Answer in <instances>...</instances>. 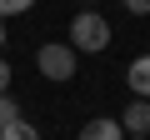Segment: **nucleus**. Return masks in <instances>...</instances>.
Returning <instances> with one entry per match:
<instances>
[{
  "mask_svg": "<svg viewBox=\"0 0 150 140\" xmlns=\"http://www.w3.org/2000/svg\"><path fill=\"white\" fill-rule=\"evenodd\" d=\"M70 45L80 50V55L105 50V45H110V20H105V15H95V10H80V15L70 20Z\"/></svg>",
  "mask_w": 150,
  "mask_h": 140,
  "instance_id": "1",
  "label": "nucleus"
},
{
  "mask_svg": "<svg viewBox=\"0 0 150 140\" xmlns=\"http://www.w3.org/2000/svg\"><path fill=\"white\" fill-rule=\"evenodd\" d=\"M75 55H80V50H75V45H40L35 50V65H40V75L45 80H75V70H80V65H75Z\"/></svg>",
  "mask_w": 150,
  "mask_h": 140,
  "instance_id": "2",
  "label": "nucleus"
},
{
  "mask_svg": "<svg viewBox=\"0 0 150 140\" xmlns=\"http://www.w3.org/2000/svg\"><path fill=\"white\" fill-rule=\"evenodd\" d=\"M125 135H150V95H135V105H125Z\"/></svg>",
  "mask_w": 150,
  "mask_h": 140,
  "instance_id": "3",
  "label": "nucleus"
},
{
  "mask_svg": "<svg viewBox=\"0 0 150 140\" xmlns=\"http://www.w3.org/2000/svg\"><path fill=\"white\" fill-rule=\"evenodd\" d=\"M125 85H130V95H150V55H135L125 65Z\"/></svg>",
  "mask_w": 150,
  "mask_h": 140,
  "instance_id": "4",
  "label": "nucleus"
},
{
  "mask_svg": "<svg viewBox=\"0 0 150 140\" xmlns=\"http://www.w3.org/2000/svg\"><path fill=\"white\" fill-rule=\"evenodd\" d=\"M80 135H85V140H120V135H125V120H85Z\"/></svg>",
  "mask_w": 150,
  "mask_h": 140,
  "instance_id": "5",
  "label": "nucleus"
},
{
  "mask_svg": "<svg viewBox=\"0 0 150 140\" xmlns=\"http://www.w3.org/2000/svg\"><path fill=\"white\" fill-rule=\"evenodd\" d=\"M0 140H35V125H30V120H20V115H15V120H10V125H5V130H0Z\"/></svg>",
  "mask_w": 150,
  "mask_h": 140,
  "instance_id": "6",
  "label": "nucleus"
},
{
  "mask_svg": "<svg viewBox=\"0 0 150 140\" xmlns=\"http://www.w3.org/2000/svg\"><path fill=\"white\" fill-rule=\"evenodd\" d=\"M10 120H15V100H10V95H5V90H0V130H5V125H10Z\"/></svg>",
  "mask_w": 150,
  "mask_h": 140,
  "instance_id": "7",
  "label": "nucleus"
},
{
  "mask_svg": "<svg viewBox=\"0 0 150 140\" xmlns=\"http://www.w3.org/2000/svg\"><path fill=\"white\" fill-rule=\"evenodd\" d=\"M35 0H0V15H20V10H30Z\"/></svg>",
  "mask_w": 150,
  "mask_h": 140,
  "instance_id": "8",
  "label": "nucleus"
},
{
  "mask_svg": "<svg viewBox=\"0 0 150 140\" xmlns=\"http://www.w3.org/2000/svg\"><path fill=\"white\" fill-rule=\"evenodd\" d=\"M120 5H125L130 15H150V0H120Z\"/></svg>",
  "mask_w": 150,
  "mask_h": 140,
  "instance_id": "9",
  "label": "nucleus"
},
{
  "mask_svg": "<svg viewBox=\"0 0 150 140\" xmlns=\"http://www.w3.org/2000/svg\"><path fill=\"white\" fill-rule=\"evenodd\" d=\"M0 90H10V65L0 60Z\"/></svg>",
  "mask_w": 150,
  "mask_h": 140,
  "instance_id": "10",
  "label": "nucleus"
},
{
  "mask_svg": "<svg viewBox=\"0 0 150 140\" xmlns=\"http://www.w3.org/2000/svg\"><path fill=\"white\" fill-rule=\"evenodd\" d=\"M0 20H5V15H0ZM0 45H5V25H0Z\"/></svg>",
  "mask_w": 150,
  "mask_h": 140,
  "instance_id": "11",
  "label": "nucleus"
}]
</instances>
